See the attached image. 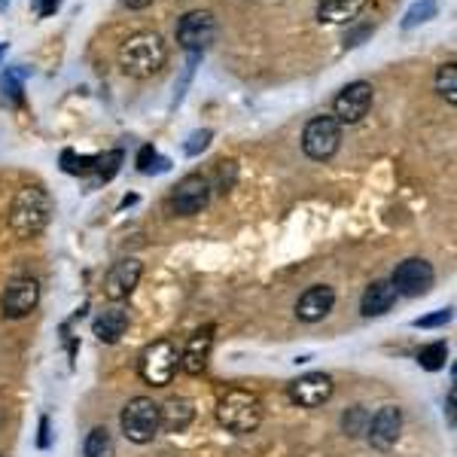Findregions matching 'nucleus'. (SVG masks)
Returning a JSON list of instances; mask_svg holds the SVG:
<instances>
[{
    "label": "nucleus",
    "instance_id": "aec40b11",
    "mask_svg": "<svg viewBox=\"0 0 457 457\" xmlns=\"http://www.w3.org/2000/svg\"><path fill=\"white\" fill-rule=\"evenodd\" d=\"M92 330H95V335L104 341V345H116L128 330V311H123V309L101 311L95 317V326H92Z\"/></svg>",
    "mask_w": 457,
    "mask_h": 457
},
{
    "label": "nucleus",
    "instance_id": "f3484780",
    "mask_svg": "<svg viewBox=\"0 0 457 457\" xmlns=\"http://www.w3.org/2000/svg\"><path fill=\"white\" fill-rule=\"evenodd\" d=\"M196 421V405L187 397H171L159 405V427L165 433H183Z\"/></svg>",
    "mask_w": 457,
    "mask_h": 457
},
{
    "label": "nucleus",
    "instance_id": "a878e982",
    "mask_svg": "<svg viewBox=\"0 0 457 457\" xmlns=\"http://www.w3.org/2000/svg\"><path fill=\"white\" fill-rule=\"evenodd\" d=\"M138 171L140 174H153V171H168V159H162L153 147H140L138 153Z\"/></svg>",
    "mask_w": 457,
    "mask_h": 457
},
{
    "label": "nucleus",
    "instance_id": "bb28decb",
    "mask_svg": "<svg viewBox=\"0 0 457 457\" xmlns=\"http://www.w3.org/2000/svg\"><path fill=\"white\" fill-rule=\"evenodd\" d=\"M25 76H28L25 68H10V70H6L4 80H0V85H4V98L10 95L12 101H19V98H21V83H25Z\"/></svg>",
    "mask_w": 457,
    "mask_h": 457
},
{
    "label": "nucleus",
    "instance_id": "2eb2a0df",
    "mask_svg": "<svg viewBox=\"0 0 457 457\" xmlns=\"http://www.w3.org/2000/svg\"><path fill=\"white\" fill-rule=\"evenodd\" d=\"M211 351H213V326H202V330L189 335L187 348L180 351V369L187 375H202L208 369Z\"/></svg>",
    "mask_w": 457,
    "mask_h": 457
},
{
    "label": "nucleus",
    "instance_id": "473e14b6",
    "mask_svg": "<svg viewBox=\"0 0 457 457\" xmlns=\"http://www.w3.org/2000/svg\"><path fill=\"white\" fill-rule=\"evenodd\" d=\"M40 448H49V418L40 421V439H37Z\"/></svg>",
    "mask_w": 457,
    "mask_h": 457
},
{
    "label": "nucleus",
    "instance_id": "6ab92c4d",
    "mask_svg": "<svg viewBox=\"0 0 457 457\" xmlns=\"http://www.w3.org/2000/svg\"><path fill=\"white\" fill-rule=\"evenodd\" d=\"M369 0H320L317 21L320 25H348L363 12Z\"/></svg>",
    "mask_w": 457,
    "mask_h": 457
},
{
    "label": "nucleus",
    "instance_id": "a211bd4d",
    "mask_svg": "<svg viewBox=\"0 0 457 457\" xmlns=\"http://www.w3.org/2000/svg\"><path fill=\"white\" fill-rule=\"evenodd\" d=\"M397 290L390 281H373L366 287V293H363L360 299V311L363 317H381V314H388L390 309L397 305Z\"/></svg>",
    "mask_w": 457,
    "mask_h": 457
},
{
    "label": "nucleus",
    "instance_id": "7ed1b4c3",
    "mask_svg": "<svg viewBox=\"0 0 457 457\" xmlns=\"http://www.w3.org/2000/svg\"><path fill=\"white\" fill-rule=\"evenodd\" d=\"M217 421L228 433L247 437V433L260 430L262 424V399L256 397L253 390H245V388L226 390L217 403Z\"/></svg>",
    "mask_w": 457,
    "mask_h": 457
},
{
    "label": "nucleus",
    "instance_id": "b1692460",
    "mask_svg": "<svg viewBox=\"0 0 457 457\" xmlns=\"http://www.w3.org/2000/svg\"><path fill=\"white\" fill-rule=\"evenodd\" d=\"M437 12H439V4H437V0H418V4H412V6H409V12H405L403 31H412V28H418V25H424V21L437 19Z\"/></svg>",
    "mask_w": 457,
    "mask_h": 457
},
{
    "label": "nucleus",
    "instance_id": "dca6fc26",
    "mask_svg": "<svg viewBox=\"0 0 457 457\" xmlns=\"http://www.w3.org/2000/svg\"><path fill=\"white\" fill-rule=\"evenodd\" d=\"M333 305H335V290L326 287V284H314V287H309L299 296L296 317L302 324H317V320H324L333 311Z\"/></svg>",
    "mask_w": 457,
    "mask_h": 457
},
{
    "label": "nucleus",
    "instance_id": "9d476101",
    "mask_svg": "<svg viewBox=\"0 0 457 457\" xmlns=\"http://www.w3.org/2000/svg\"><path fill=\"white\" fill-rule=\"evenodd\" d=\"M40 305V284L34 277H12L4 290V317L10 320H21V317H31Z\"/></svg>",
    "mask_w": 457,
    "mask_h": 457
},
{
    "label": "nucleus",
    "instance_id": "cd10ccee",
    "mask_svg": "<svg viewBox=\"0 0 457 457\" xmlns=\"http://www.w3.org/2000/svg\"><path fill=\"white\" fill-rule=\"evenodd\" d=\"M64 171L68 174H85V171L98 168V156H76V153H64Z\"/></svg>",
    "mask_w": 457,
    "mask_h": 457
},
{
    "label": "nucleus",
    "instance_id": "423d86ee",
    "mask_svg": "<svg viewBox=\"0 0 457 457\" xmlns=\"http://www.w3.org/2000/svg\"><path fill=\"white\" fill-rule=\"evenodd\" d=\"M373 101H375L373 83L354 80V83H348L345 89L339 92V95H335L330 116H333L339 125H357L363 116H366L369 110H373Z\"/></svg>",
    "mask_w": 457,
    "mask_h": 457
},
{
    "label": "nucleus",
    "instance_id": "7c9ffc66",
    "mask_svg": "<svg viewBox=\"0 0 457 457\" xmlns=\"http://www.w3.org/2000/svg\"><path fill=\"white\" fill-rule=\"evenodd\" d=\"M61 6V0H37V16L40 19H49L55 10Z\"/></svg>",
    "mask_w": 457,
    "mask_h": 457
},
{
    "label": "nucleus",
    "instance_id": "f704fd0d",
    "mask_svg": "<svg viewBox=\"0 0 457 457\" xmlns=\"http://www.w3.org/2000/svg\"><path fill=\"white\" fill-rule=\"evenodd\" d=\"M4 52H6V46H0V59H4Z\"/></svg>",
    "mask_w": 457,
    "mask_h": 457
},
{
    "label": "nucleus",
    "instance_id": "f8f14e48",
    "mask_svg": "<svg viewBox=\"0 0 457 457\" xmlns=\"http://www.w3.org/2000/svg\"><path fill=\"white\" fill-rule=\"evenodd\" d=\"M290 399L302 409H317V405L330 403L333 394H335V381L326 373H309L296 381H290L287 388Z\"/></svg>",
    "mask_w": 457,
    "mask_h": 457
},
{
    "label": "nucleus",
    "instance_id": "6e6552de",
    "mask_svg": "<svg viewBox=\"0 0 457 457\" xmlns=\"http://www.w3.org/2000/svg\"><path fill=\"white\" fill-rule=\"evenodd\" d=\"M213 40H217V19L208 10L187 12L177 25V43L192 55H202Z\"/></svg>",
    "mask_w": 457,
    "mask_h": 457
},
{
    "label": "nucleus",
    "instance_id": "9b49d317",
    "mask_svg": "<svg viewBox=\"0 0 457 457\" xmlns=\"http://www.w3.org/2000/svg\"><path fill=\"white\" fill-rule=\"evenodd\" d=\"M211 202V180L202 174H189L177 183V189L171 192V211L177 217H192V213H202Z\"/></svg>",
    "mask_w": 457,
    "mask_h": 457
},
{
    "label": "nucleus",
    "instance_id": "393cba45",
    "mask_svg": "<svg viewBox=\"0 0 457 457\" xmlns=\"http://www.w3.org/2000/svg\"><path fill=\"white\" fill-rule=\"evenodd\" d=\"M448 360V345L445 341H433V345H424L418 351V366L427 369V373H437V369L445 366Z\"/></svg>",
    "mask_w": 457,
    "mask_h": 457
},
{
    "label": "nucleus",
    "instance_id": "20e7f679",
    "mask_svg": "<svg viewBox=\"0 0 457 457\" xmlns=\"http://www.w3.org/2000/svg\"><path fill=\"white\" fill-rule=\"evenodd\" d=\"M119 427H123L125 439L134 445H147L159 437V403H153L149 397H134L128 399V405L119 415Z\"/></svg>",
    "mask_w": 457,
    "mask_h": 457
},
{
    "label": "nucleus",
    "instance_id": "ddd939ff",
    "mask_svg": "<svg viewBox=\"0 0 457 457\" xmlns=\"http://www.w3.org/2000/svg\"><path fill=\"white\" fill-rule=\"evenodd\" d=\"M399 433H403V409L399 405H384L375 418H369L366 437L375 452H390L399 442Z\"/></svg>",
    "mask_w": 457,
    "mask_h": 457
},
{
    "label": "nucleus",
    "instance_id": "39448f33",
    "mask_svg": "<svg viewBox=\"0 0 457 457\" xmlns=\"http://www.w3.org/2000/svg\"><path fill=\"white\" fill-rule=\"evenodd\" d=\"M177 369H180V351L171 339H159L140 354V366L138 373L147 384L153 388H165V384L174 381Z\"/></svg>",
    "mask_w": 457,
    "mask_h": 457
},
{
    "label": "nucleus",
    "instance_id": "2f4dec72",
    "mask_svg": "<svg viewBox=\"0 0 457 457\" xmlns=\"http://www.w3.org/2000/svg\"><path fill=\"white\" fill-rule=\"evenodd\" d=\"M454 405H457V388L448 390V403H445V412H448V424H457V415H454Z\"/></svg>",
    "mask_w": 457,
    "mask_h": 457
},
{
    "label": "nucleus",
    "instance_id": "f03ea898",
    "mask_svg": "<svg viewBox=\"0 0 457 457\" xmlns=\"http://www.w3.org/2000/svg\"><path fill=\"white\" fill-rule=\"evenodd\" d=\"M49 220H52V198H49V192L43 187H21L10 208V228L16 232V238H37L43 228L49 226Z\"/></svg>",
    "mask_w": 457,
    "mask_h": 457
},
{
    "label": "nucleus",
    "instance_id": "f257e3e1",
    "mask_svg": "<svg viewBox=\"0 0 457 457\" xmlns=\"http://www.w3.org/2000/svg\"><path fill=\"white\" fill-rule=\"evenodd\" d=\"M168 61V46L156 31L132 34L123 46H119V68L123 74L134 76V80H149L156 76Z\"/></svg>",
    "mask_w": 457,
    "mask_h": 457
},
{
    "label": "nucleus",
    "instance_id": "1a4fd4ad",
    "mask_svg": "<svg viewBox=\"0 0 457 457\" xmlns=\"http://www.w3.org/2000/svg\"><path fill=\"white\" fill-rule=\"evenodd\" d=\"M433 281H437V271H433L430 262L418 260V256L399 262L394 277H390L397 296H405V299H418V296H424V293H430Z\"/></svg>",
    "mask_w": 457,
    "mask_h": 457
},
{
    "label": "nucleus",
    "instance_id": "4468645a",
    "mask_svg": "<svg viewBox=\"0 0 457 457\" xmlns=\"http://www.w3.org/2000/svg\"><path fill=\"white\" fill-rule=\"evenodd\" d=\"M140 275H144V266H140V260H119L116 266L107 271L104 277V293L110 302H123L134 293L138 287Z\"/></svg>",
    "mask_w": 457,
    "mask_h": 457
},
{
    "label": "nucleus",
    "instance_id": "72a5a7b5",
    "mask_svg": "<svg viewBox=\"0 0 457 457\" xmlns=\"http://www.w3.org/2000/svg\"><path fill=\"white\" fill-rule=\"evenodd\" d=\"M123 4L128 6V10H147L153 0H123Z\"/></svg>",
    "mask_w": 457,
    "mask_h": 457
},
{
    "label": "nucleus",
    "instance_id": "4be33fe9",
    "mask_svg": "<svg viewBox=\"0 0 457 457\" xmlns=\"http://www.w3.org/2000/svg\"><path fill=\"white\" fill-rule=\"evenodd\" d=\"M369 418H373V415H369L363 405H354V409H348L345 415H341V430H345V437H351V439L366 437Z\"/></svg>",
    "mask_w": 457,
    "mask_h": 457
},
{
    "label": "nucleus",
    "instance_id": "c85d7f7f",
    "mask_svg": "<svg viewBox=\"0 0 457 457\" xmlns=\"http://www.w3.org/2000/svg\"><path fill=\"white\" fill-rule=\"evenodd\" d=\"M452 320V309H442L437 314H427V317H418L415 326L418 330H433V326H445Z\"/></svg>",
    "mask_w": 457,
    "mask_h": 457
},
{
    "label": "nucleus",
    "instance_id": "5701e85b",
    "mask_svg": "<svg viewBox=\"0 0 457 457\" xmlns=\"http://www.w3.org/2000/svg\"><path fill=\"white\" fill-rule=\"evenodd\" d=\"M437 92L452 107L457 104V64L454 61L439 64V70H437Z\"/></svg>",
    "mask_w": 457,
    "mask_h": 457
},
{
    "label": "nucleus",
    "instance_id": "0eeeda50",
    "mask_svg": "<svg viewBox=\"0 0 457 457\" xmlns=\"http://www.w3.org/2000/svg\"><path fill=\"white\" fill-rule=\"evenodd\" d=\"M341 147V125L333 116H314L302 132V149L314 162H326Z\"/></svg>",
    "mask_w": 457,
    "mask_h": 457
},
{
    "label": "nucleus",
    "instance_id": "412c9836",
    "mask_svg": "<svg viewBox=\"0 0 457 457\" xmlns=\"http://www.w3.org/2000/svg\"><path fill=\"white\" fill-rule=\"evenodd\" d=\"M83 454L85 457H116V442H113V433L107 427H95L89 430V437L83 442Z\"/></svg>",
    "mask_w": 457,
    "mask_h": 457
},
{
    "label": "nucleus",
    "instance_id": "c756f323",
    "mask_svg": "<svg viewBox=\"0 0 457 457\" xmlns=\"http://www.w3.org/2000/svg\"><path fill=\"white\" fill-rule=\"evenodd\" d=\"M211 138H213V132H208V128H204V132H196V134H192V138L187 140V153H189V156H198L204 147L211 144Z\"/></svg>",
    "mask_w": 457,
    "mask_h": 457
}]
</instances>
